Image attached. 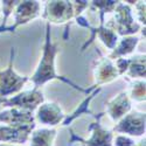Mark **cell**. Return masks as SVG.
Here are the masks:
<instances>
[{
	"mask_svg": "<svg viewBox=\"0 0 146 146\" xmlns=\"http://www.w3.org/2000/svg\"><path fill=\"white\" fill-rule=\"evenodd\" d=\"M58 53V44L56 42L52 41V34H50V23H46V41H44V46H43V53H42V57L39 62V66L36 68L34 75L31 77V81L34 84V88L35 89H40V87H42L43 84L48 83L49 81L53 80H61L66 82L69 86L74 87L75 89L83 91V92H87L90 94L91 91H94L96 87L94 86L91 89L87 90V89H83L81 87H78L77 84H75L72 81L63 77V76H60L57 72H56V67H55V61H56V55Z\"/></svg>",
	"mask_w": 146,
	"mask_h": 146,
	"instance_id": "6da1fadb",
	"label": "cell"
},
{
	"mask_svg": "<svg viewBox=\"0 0 146 146\" xmlns=\"http://www.w3.org/2000/svg\"><path fill=\"white\" fill-rule=\"evenodd\" d=\"M113 18L110 19L105 27L112 29L117 35L123 36H131L143 29V26L137 21L132 15V7L126 3L119 1L113 11Z\"/></svg>",
	"mask_w": 146,
	"mask_h": 146,
	"instance_id": "7a4b0ae2",
	"label": "cell"
},
{
	"mask_svg": "<svg viewBox=\"0 0 146 146\" xmlns=\"http://www.w3.org/2000/svg\"><path fill=\"white\" fill-rule=\"evenodd\" d=\"M44 102L43 92L40 89H33L28 91L19 92L8 98H0V106L3 108H15L20 110L34 112Z\"/></svg>",
	"mask_w": 146,
	"mask_h": 146,
	"instance_id": "3957f363",
	"label": "cell"
},
{
	"mask_svg": "<svg viewBox=\"0 0 146 146\" xmlns=\"http://www.w3.org/2000/svg\"><path fill=\"white\" fill-rule=\"evenodd\" d=\"M14 49L11 52V60L8 67L0 71V98H8L12 95H17L21 91L22 87L29 80L26 76H20L13 69Z\"/></svg>",
	"mask_w": 146,
	"mask_h": 146,
	"instance_id": "277c9868",
	"label": "cell"
},
{
	"mask_svg": "<svg viewBox=\"0 0 146 146\" xmlns=\"http://www.w3.org/2000/svg\"><path fill=\"white\" fill-rule=\"evenodd\" d=\"M102 116L103 115L100 113L96 123H92L90 125L89 130L91 131V137L89 139H83L78 137L72 130H70V135H71L70 143H78L82 146H112L115 135L112 131L105 130L101 125L100 119L102 118Z\"/></svg>",
	"mask_w": 146,
	"mask_h": 146,
	"instance_id": "5b68a950",
	"label": "cell"
},
{
	"mask_svg": "<svg viewBox=\"0 0 146 146\" xmlns=\"http://www.w3.org/2000/svg\"><path fill=\"white\" fill-rule=\"evenodd\" d=\"M75 17L74 1H47L42 14L48 23H63Z\"/></svg>",
	"mask_w": 146,
	"mask_h": 146,
	"instance_id": "8992f818",
	"label": "cell"
},
{
	"mask_svg": "<svg viewBox=\"0 0 146 146\" xmlns=\"http://www.w3.org/2000/svg\"><path fill=\"white\" fill-rule=\"evenodd\" d=\"M112 132L124 133L131 137H141L145 135V112L130 111L118 120Z\"/></svg>",
	"mask_w": 146,
	"mask_h": 146,
	"instance_id": "52a82bcc",
	"label": "cell"
},
{
	"mask_svg": "<svg viewBox=\"0 0 146 146\" xmlns=\"http://www.w3.org/2000/svg\"><path fill=\"white\" fill-rule=\"evenodd\" d=\"M36 124L32 125H4L0 124V141L5 144H25L29 140Z\"/></svg>",
	"mask_w": 146,
	"mask_h": 146,
	"instance_id": "ba28073f",
	"label": "cell"
},
{
	"mask_svg": "<svg viewBox=\"0 0 146 146\" xmlns=\"http://www.w3.org/2000/svg\"><path fill=\"white\" fill-rule=\"evenodd\" d=\"M94 77L95 86L101 87L103 84L110 83L117 77H119V72L112 60H110L109 57H101L95 62Z\"/></svg>",
	"mask_w": 146,
	"mask_h": 146,
	"instance_id": "9c48e42d",
	"label": "cell"
},
{
	"mask_svg": "<svg viewBox=\"0 0 146 146\" xmlns=\"http://www.w3.org/2000/svg\"><path fill=\"white\" fill-rule=\"evenodd\" d=\"M64 118L66 115L56 103H42L36 109L35 121H39L40 124L56 126L62 124Z\"/></svg>",
	"mask_w": 146,
	"mask_h": 146,
	"instance_id": "30bf717a",
	"label": "cell"
},
{
	"mask_svg": "<svg viewBox=\"0 0 146 146\" xmlns=\"http://www.w3.org/2000/svg\"><path fill=\"white\" fill-rule=\"evenodd\" d=\"M39 1H19L14 8V25L7 31H14L17 27L26 25L40 15Z\"/></svg>",
	"mask_w": 146,
	"mask_h": 146,
	"instance_id": "8fae6325",
	"label": "cell"
},
{
	"mask_svg": "<svg viewBox=\"0 0 146 146\" xmlns=\"http://www.w3.org/2000/svg\"><path fill=\"white\" fill-rule=\"evenodd\" d=\"M132 109V101L130 100L127 91H121L112 100L106 103L105 112L109 115L115 123L120 120Z\"/></svg>",
	"mask_w": 146,
	"mask_h": 146,
	"instance_id": "7c38bea8",
	"label": "cell"
},
{
	"mask_svg": "<svg viewBox=\"0 0 146 146\" xmlns=\"http://www.w3.org/2000/svg\"><path fill=\"white\" fill-rule=\"evenodd\" d=\"M0 124L4 125H32L35 124V115L20 109H7L0 112Z\"/></svg>",
	"mask_w": 146,
	"mask_h": 146,
	"instance_id": "4fadbf2b",
	"label": "cell"
},
{
	"mask_svg": "<svg viewBox=\"0 0 146 146\" xmlns=\"http://www.w3.org/2000/svg\"><path fill=\"white\" fill-rule=\"evenodd\" d=\"M140 39L136 35H131V36H123L121 39L118 40L116 47L112 49V52L109 54V58L115 61L117 58H123L127 55H131L133 50L136 49L137 44L139 43Z\"/></svg>",
	"mask_w": 146,
	"mask_h": 146,
	"instance_id": "5bb4252c",
	"label": "cell"
},
{
	"mask_svg": "<svg viewBox=\"0 0 146 146\" xmlns=\"http://www.w3.org/2000/svg\"><path fill=\"white\" fill-rule=\"evenodd\" d=\"M88 28H90L91 32H92L90 42H92L94 39L97 36V38H98V39L105 44V47L109 48V49H113V48L116 47V44H117L119 38H118V35H117L112 29L105 27L104 25H100L98 27H95V28L89 25ZM90 42L88 43V46L90 44Z\"/></svg>",
	"mask_w": 146,
	"mask_h": 146,
	"instance_id": "9a60e30c",
	"label": "cell"
},
{
	"mask_svg": "<svg viewBox=\"0 0 146 146\" xmlns=\"http://www.w3.org/2000/svg\"><path fill=\"white\" fill-rule=\"evenodd\" d=\"M145 54L127 57V69L124 76L131 78H144L145 80Z\"/></svg>",
	"mask_w": 146,
	"mask_h": 146,
	"instance_id": "2e32d148",
	"label": "cell"
},
{
	"mask_svg": "<svg viewBox=\"0 0 146 146\" xmlns=\"http://www.w3.org/2000/svg\"><path fill=\"white\" fill-rule=\"evenodd\" d=\"M57 131L55 129H34L31 135V146H53Z\"/></svg>",
	"mask_w": 146,
	"mask_h": 146,
	"instance_id": "e0dca14e",
	"label": "cell"
},
{
	"mask_svg": "<svg viewBox=\"0 0 146 146\" xmlns=\"http://www.w3.org/2000/svg\"><path fill=\"white\" fill-rule=\"evenodd\" d=\"M129 97L131 101L136 102H144L145 101V80H139V81H133L131 83V88Z\"/></svg>",
	"mask_w": 146,
	"mask_h": 146,
	"instance_id": "ac0fdd59",
	"label": "cell"
},
{
	"mask_svg": "<svg viewBox=\"0 0 146 146\" xmlns=\"http://www.w3.org/2000/svg\"><path fill=\"white\" fill-rule=\"evenodd\" d=\"M119 1H115V0H98V1H90L89 7L100 11V13L104 15V13H113Z\"/></svg>",
	"mask_w": 146,
	"mask_h": 146,
	"instance_id": "d6986e66",
	"label": "cell"
},
{
	"mask_svg": "<svg viewBox=\"0 0 146 146\" xmlns=\"http://www.w3.org/2000/svg\"><path fill=\"white\" fill-rule=\"evenodd\" d=\"M135 140L131 139L130 137L127 136H124V135H118L113 138V143L112 145L115 146H135Z\"/></svg>",
	"mask_w": 146,
	"mask_h": 146,
	"instance_id": "ffe728a7",
	"label": "cell"
},
{
	"mask_svg": "<svg viewBox=\"0 0 146 146\" xmlns=\"http://www.w3.org/2000/svg\"><path fill=\"white\" fill-rule=\"evenodd\" d=\"M136 7V13H137V18L140 22V25L145 27V1H136L135 4Z\"/></svg>",
	"mask_w": 146,
	"mask_h": 146,
	"instance_id": "44dd1931",
	"label": "cell"
},
{
	"mask_svg": "<svg viewBox=\"0 0 146 146\" xmlns=\"http://www.w3.org/2000/svg\"><path fill=\"white\" fill-rule=\"evenodd\" d=\"M135 146H145V138H144V139H141L140 141L136 143V144H135Z\"/></svg>",
	"mask_w": 146,
	"mask_h": 146,
	"instance_id": "7402d4cb",
	"label": "cell"
},
{
	"mask_svg": "<svg viewBox=\"0 0 146 146\" xmlns=\"http://www.w3.org/2000/svg\"><path fill=\"white\" fill-rule=\"evenodd\" d=\"M0 146H17V145H12V144H5V143H3V144H0Z\"/></svg>",
	"mask_w": 146,
	"mask_h": 146,
	"instance_id": "603a6c76",
	"label": "cell"
},
{
	"mask_svg": "<svg viewBox=\"0 0 146 146\" xmlns=\"http://www.w3.org/2000/svg\"><path fill=\"white\" fill-rule=\"evenodd\" d=\"M0 11H1V4H0Z\"/></svg>",
	"mask_w": 146,
	"mask_h": 146,
	"instance_id": "cb8c5ba5",
	"label": "cell"
}]
</instances>
